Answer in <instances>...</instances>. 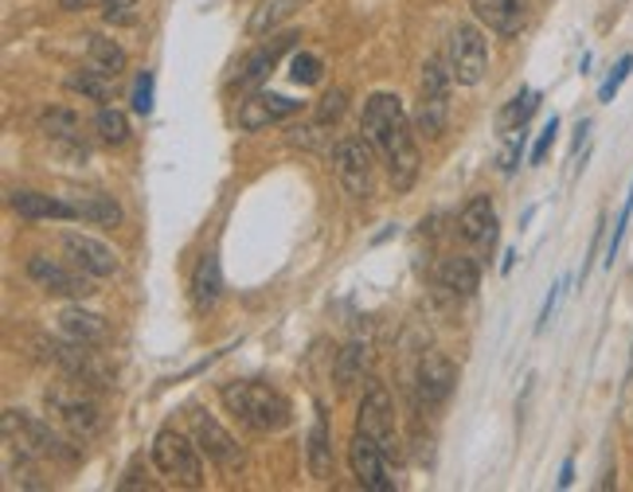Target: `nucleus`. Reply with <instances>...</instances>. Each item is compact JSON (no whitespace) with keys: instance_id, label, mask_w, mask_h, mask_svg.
Masks as SVG:
<instances>
[{"instance_id":"obj_19","label":"nucleus","mask_w":633,"mask_h":492,"mask_svg":"<svg viewBox=\"0 0 633 492\" xmlns=\"http://www.w3.org/2000/svg\"><path fill=\"white\" fill-rule=\"evenodd\" d=\"M458 230L466 243L473 246H489L497 238V207L489 196H473L458 215Z\"/></svg>"},{"instance_id":"obj_26","label":"nucleus","mask_w":633,"mask_h":492,"mask_svg":"<svg viewBox=\"0 0 633 492\" xmlns=\"http://www.w3.org/2000/svg\"><path fill=\"white\" fill-rule=\"evenodd\" d=\"M79 219L91 223V227H118L122 223V204L114 196H102V192H91V196L71 199Z\"/></svg>"},{"instance_id":"obj_9","label":"nucleus","mask_w":633,"mask_h":492,"mask_svg":"<svg viewBox=\"0 0 633 492\" xmlns=\"http://www.w3.org/2000/svg\"><path fill=\"white\" fill-rule=\"evenodd\" d=\"M450 74L458 86H478L489 71V43L478 24H458L450 32Z\"/></svg>"},{"instance_id":"obj_13","label":"nucleus","mask_w":633,"mask_h":492,"mask_svg":"<svg viewBox=\"0 0 633 492\" xmlns=\"http://www.w3.org/2000/svg\"><path fill=\"white\" fill-rule=\"evenodd\" d=\"M59 246H63L67 263L79 266V270L91 274V278H110V274H118V255L102 243V238L67 230V235L59 238Z\"/></svg>"},{"instance_id":"obj_12","label":"nucleus","mask_w":633,"mask_h":492,"mask_svg":"<svg viewBox=\"0 0 633 492\" xmlns=\"http://www.w3.org/2000/svg\"><path fill=\"white\" fill-rule=\"evenodd\" d=\"M453 387H458V368H453L450 356H442V352L422 356L419 371H415V394H419L422 407L427 410L442 407V402L453 394Z\"/></svg>"},{"instance_id":"obj_32","label":"nucleus","mask_w":633,"mask_h":492,"mask_svg":"<svg viewBox=\"0 0 633 492\" xmlns=\"http://www.w3.org/2000/svg\"><path fill=\"white\" fill-rule=\"evenodd\" d=\"M294 4H297V0H266V4H258L255 17H251V35L270 32L278 20H286L289 12H294Z\"/></svg>"},{"instance_id":"obj_5","label":"nucleus","mask_w":633,"mask_h":492,"mask_svg":"<svg viewBox=\"0 0 633 492\" xmlns=\"http://www.w3.org/2000/svg\"><path fill=\"white\" fill-rule=\"evenodd\" d=\"M48 410L59 419V427L67 430L79 442H91L106 430V410L102 402L91 394V387L83 383H67V387H51L48 391Z\"/></svg>"},{"instance_id":"obj_37","label":"nucleus","mask_w":633,"mask_h":492,"mask_svg":"<svg viewBox=\"0 0 633 492\" xmlns=\"http://www.w3.org/2000/svg\"><path fill=\"white\" fill-rule=\"evenodd\" d=\"M555 133H560V117H551V122L540 130V137H535L532 153H528V161H532V164H543V156H548L551 145H555Z\"/></svg>"},{"instance_id":"obj_10","label":"nucleus","mask_w":633,"mask_h":492,"mask_svg":"<svg viewBox=\"0 0 633 492\" xmlns=\"http://www.w3.org/2000/svg\"><path fill=\"white\" fill-rule=\"evenodd\" d=\"M356 430L376 438L387 458H395V450H399V438H395V407H391V391H387L379 379H368V387H364L360 410H356Z\"/></svg>"},{"instance_id":"obj_6","label":"nucleus","mask_w":633,"mask_h":492,"mask_svg":"<svg viewBox=\"0 0 633 492\" xmlns=\"http://www.w3.org/2000/svg\"><path fill=\"white\" fill-rule=\"evenodd\" d=\"M153 465L161 476L184 489H200L204 484V453H200L196 438L181 434L176 427H165L153 438Z\"/></svg>"},{"instance_id":"obj_27","label":"nucleus","mask_w":633,"mask_h":492,"mask_svg":"<svg viewBox=\"0 0 633 492\" xmlns=\"http://www.w3.org/2000/svg\"><path fill=\"white\" fill-rule=\"evenodd\" d=\"M364 371H368V348L360 340L345 345V352L337 356V368H333V383H337L340 394H348L356 383H364Z\"/></svg>"},{"instance_id":"obj_28","label":"nucleus","mask_w":633,"mask_h":492,"mask_svg":"<svg viewBox=\"0 0 633 492\" xmlns=\"http://www.w3.org/2000/svg\"><path fill=\"white\" fill-rule=\"evenodd\" d=\"M110 82H114V79H106V74H99L94 66H86V71L67 74V91L83 94V99H91V102H106L110 99Z\"/></svg>"},{"instance_id":"obj_15","label":"nucleus","mask_w":633,"mask_h":492,"mask_svg":"<svg viewBox=\"0 0 633 492\" xmlns=\"http://www.w3.org/2000/svg\"><path fill=\"white\" fill-rule=\"evenodd\" d=\"M384 461H387L384 445H379L376 438H368V434H360V430H356L353 442H348V469H353V476L364 484V489L391 492V481H387Z\"/></svg>"},{"instance_id":"obj_23","label":"nucleus","mask_w":633,"mask_h":492,"mask_svg":"<svg viewBox=\"0 0 633 492\" xmlns=\"http://www.w3.org/2000/svg\"><path fill=\"white\" fill-rule=\"evenodd\" d=\"M223 297V266H219V255H204L192 270V305L200 312L215 309Z\"/></svg>"},{"instance_id":"obj_3","label":"nucleus","mask_w":633,"mask_h":492,"mask_svg":"<svg viewBox=\"0 0 633 492\" xmlns=\"http://www.w3.org/2000/svg\"><path fill=\"white\" fill-rule=\"evenodd\" d=\"M4 442L20 445V450H28L32 458L59 461V465H79V461H83V445H74L79 438L67 442L63 434L51 430V422L35 419V414L17 410V407L4 410Z\"/></svg>"},{"instance_id":"obj_7","label":"nucleus","mask_w":633,"mask_h":492,"mask_svg":"<svg viewBox=\"0 0 633 492\" xmlns=\"http://www.w3.org/2000/svg\"><path fill=\"white\" fill-rule=\"evenodd\" d=\"M450 86H453V74H450V59H430L422 66V94H419V106H415V130L422 137L438 141L450 125Z\"/></svg>"},{"instance_id":"obj_36","label":"nucleus","mask_w":633,"mask_h":492,"mask_svg":"<svg viewBox=\"0 0 633 492\" xmlns=\"http://www.w3.org/2000/svg\"><path fill=\"white\" fill-rule=\"evenodd\" d=\"M345 106H348V91H340V86H337V91L325 94L321 106H317V122H325V125L337 122V117L345 114Z\"/></svg>"},{"instance_id":"obj_39","label":"nucleus","mask_w":633,"mask_h":492,"mask_svg":"<svg viewBox=\"0 0 633 492\" xmlns=\"http://www.w3.org/2000/svg\"><path fill=\"white\" fill-rule=\"evenodd\" d=\"M118 489H153V481H149V473H145V461H133L130 469H125V476L118 481Z\"/></svg>"},{"instance_id":"obj_42","label":"nucleus","mask_w":633,"mask_h":492,"mask_svg":"<svg viewBox=\"0 0 633 492\" xmlns=\"http://www.w3.org/2000/svg\"><path fill=\"white\" fill-rule=\"evenodd\" d=\"M94 0H63V9L67 12H83V9H91Z\"/></svg>"},{"instance_id":"obj_41","label":"nucleus","mask_w":633,"mask_h":492,"mask_svg":"<svg viewBox=\"0 0 633 492\" xmlns=\"http://www.w3.org/2000/svg\"><path fill=\"white\" fill-rule=\"evenodd\" d=\"M571 476H575V461H563V469H560V489H568V484H571Z\"/></svg>"},{"instance_id":"obj_20","label":"nucleus","mask_w":633,"mask_h":492,"mask_svg":"<svg viewBox=\"0 0 633 492\" xmlns=\"http://www.w3.org/2000/svg\"><path fill=\"white\" fill-rule=\"evenodd\" d=\"M59 328H63V337L83 340V345H94V348L110 345V320L83 309V305H71V309L59 312Z\"/></svg>"},{"instance_id":"obj_43","label":"nucleus","mask_w":633,"mask_h":492,"mask_svg":"<svg viewBox=\"0 0 633 492\" xmlns=\"http://www.w3.org/2000/svg\"><path fill=\"white\" fill-rule=\"evenodd\" d=\"M102 4H118V9H137V0H102Z\"/></svg>"},{"instance_id":"obj_14","label":"nucleus","mask_w":633,"mask_h":492,"mask_svg":"<svg viewBox=\"0 0 633 492\" xmlns=\"http://www.w3.org/2000/svg\"><path fill=\"white\" fill-rule=\"evenodd\" d=\"M192 438H196L200 453H204L207 461H215V465L235 469L243 461L239 442H235V438L219 427V419L207 414V410H192Z\"/></svg>"},{"instance_id":"obj_1","label":"nucleus","mask_w":633,"mask_h":492,"mask_svg":"<svg viewBox=\"0 0 633 492\" xmlns=\"http://www.w3.org/2000/svg\"><path fill=\"white\" fill-rule=\"evenodd\" d=\"M360 133L387 164V176H391L395 192H411L419 181V145H415L411 133V117H407L404 102L395 94H371L368 106L360 117Z\"/></svg>"},{"instance_id":"obj_29","label":"nucleus","mask_w":633,"mask_h":492,"mask_svg":"<svg viewBox=\"0 0 633 492\" xmlns=\"http://www.w3.org/2000/svg\"><path fill=\"white\" fill-rule=\"evenodd\" d=\"M94 133H99L106 145H125V141H130V117L118 106H102L99 114H94Z\"/></svg>"},{"instance_id":"obj_24","label":"nucleus","mask_w":633,"mask_h":492,"mask_svg":"<svg viewBox=\"0 0 633 492\" xmlns=\"http://www.w3.org/2000/svg\"><path fill=\"white\" fill-rule=\"evenodd\" d=\"M438 281H442V289H450L453 297H473L481 286V270L473 258L450 255V258H442V266H438Z\"/></svg>"},{"instance_id":"obj_8","label":"nucleus","mask_w":633,"mask_h":492,"mask_svg":"<svg viewBox=\"0 0 633 492\" xmlns=\"http://www.w3.org/2000/svg\"><path fill=\"white\" fill-rule=\"evenodd\" d=\"M333 173L353 199H371L376 192V156L364 137H345L333 145Z\"/></svg>"},{"instance_id":"obj_38","label":"nucleus","mask_w":633,"mask_h":492,"mask_svg":"<svg viewBox=\"0 0 633 492\" xmlns=\"http://www.w3.org/2000/svg\"><path fill=\"white\" fill-rule=\"evenodd\" d=\"M133 110H137V114H149V110H153V71L137 74V86H133Z\"/></svg>"},{"instance_id":"obj_21","label":"nucleus","mask_w":633,"mask_h":492,"mask_svg":"<svg viewBox=\"0 0 633 492\" xmlns=\"http://www.w3.org/2000/svg\"><path fill=\"white\" fill-rule=\"evenodd\" d=\"M9 204L20 219H79L74 204L55 199V196H43V192H12Z\"/></svg>"},{"instance_id":"obj_18","label":"nucleus","mask_w":633,"mask_h":492,"mask_svg":"<svg viewBox=\"0 0 633 492\" xmlns=\"http://www.w3.org/2000/svg\"><path fill=\"white\" fill-rule=\"evenodd\" d=\"M297 110H302V102L286 99V94H266V91L251 94V99L239 106V130L258 133V130H266V125L282 122V117L297 114Z\"/></svg>"},{"instance_id":"obj_33","label":"nucleus","mask_w":633,"mask_h":492,"mask_svg":"<svg viewBox=\"0 0 633 492\" xmlns=\"http://www.w3.org/2000/svg\"><path fill=\"white\" fill-rule=\"evenodd\" d=\"M289 79L297 82V86H317V82L325 79V63L313 51H297L294 59H289Z\"/></svg>"},{"instance_id":"obj_40","label":"nucleus","mask_w":633,"mask_h":492,"mask_svg":"<svg viewBox=\"0 0 633 492\" xmlns=\"http://www.w3.org/2000/svg\"><path fill=\"white\" fill-rule=\"evenodd\" d=\"M560 289H563V281H555L551 286V294H548V301H543V309H540V320H535V328H548V320H551V312H555V305H560Z\"/></svg>"},{"instance_id":"obj_22","label":"nucleus","mask_w":633,"mask_h":492,"mask_svg":"<svg viewBox=\"0 0 633 492\" xmlns=\"http://www.w3.org/2000/svg\"><path fill=\"white\" fill-rule=\"evenodd\" d=\"M305 461H309V473L317 476V481H329L333 476V434H329V414H325V407H317V414H313Z\"/></svg>"},{"instance_id":"obj_35","label":"nucleus","mask_w":633,"mask_h":492,"mask_svg":"<svg viewBox=\"0 0 633 492\" xmlns=\"http://www.w3.org/2000/svg\"><path fill=\"white\" fill-rule=\"evenodd\" d=\"M630 71H633V55H622V59H617V66H614V71H610V79L602 82L599 99H602V102H614V94L622 91V82L630 79Z\"/></svg>"},{"instance_id":"obj_25","label":"nucleus","mask_w":633,"mask_h":492,"mask_svg":"<svg viewBox=\"0 0 633 492\" xmlns=\"http://www.w3.org/2000/svg\"><path fill=\"white\" fill-rule=\"evenodd\" d=\"M86 66H94L99 74H106V79H122L125 66H130V55H125V48L118 40H110V35H86Z\"/></svg>"},{"instance_id":"obj_2","label":"nucleus","mask_w":633,"mask_h":492,"mask_svg":"<svg viewBox=\"0 0 633 492\" xmlns=\"http://www.w3.org/2000/svg\"><path fill=\"white\" fill-rule=\"evenodd\" d=\"M219 399L243 427L258 430V434H278L294 419L286 394L270 383H258V379H231L219 387Z\"/></svg>"},{"instance_id":"obj_34","label":"nucleus","mask_w":633,"mask_h":492,"mask_svg":"<svg viewBox=\"0 0 633 492\" xmlns=\"http://www.w3.org/2000/svg\"><path fill=\"white\" fill-rule=\"evenodd\" d=\"M630 215H633V184H630V196H625L622 212H617V219H614V235H610V246H606V266H614L617 250H622V235H625V227H630Z\"/></svg>"},{"instance_id":"obj_30","label":"nucleus","mask_w":633,"mask_h":492,"mask_svg":"<svg viewBox=\"0 0 633 492\" xmlns=\"http://www.w3.org/2000/svg\"><path fill=\"white\" fill-rule=\"evenodd\" d=\"M40 130L55 141H74L79 137V114H71V110L63 106H51L40 114Z\"/></svg>"},{"instance_id":"obj_17","label":"nucleus","mask_w":633,"mask_h":492,"mask_svg":"<svg viewBox=\"0 0 633 492\" xmlns=\"http://www.w3.org/2000/svg\"><path fill=\"white\" fill-rule=\"evenodd\" d=\"M469 9H473V20L486 24L489 32L497 35H520L528 24V0H469Z\"/></svg>"},{"instance_id":"obj_31","label":"nucleus","mask_w":633,"mask_h":492,"mask_svg":"<svg viewBox=\"0 0 633 492\" xmlns=\"http://www.w3.org/2000/svg\"><path fill=\"white\" fill-rule=\"evenodd\" d=\"M535 106H540V94H535V91H520L517 99H512L509 106L501 110V130H504V133L524 130V122L535 114Z\"/></svg>"},{"instance_id":"obj_11","label":"nucleus","mask_w":633,"mask_h":492,"mask_svg":"<svg viewBox=\"0 0 633 492\" xmlns=\"http://www.w3.org/2000/svg\"><path fill=\"white\" fill-rule=\"evenodd\" d=\"M28 278L35 281V286L43 289V294H55V297H74V301H83V297H94L99 289H94L91 274H83L79 266H63L55 263V258L48 255H32L28 258Z\"/></svg>"},{"instance_id":"obj_4","label":"nucleus","mask_w":633,"mask_h":492,"mask_svg":"<svg viewBox=\"0 0 633 492\" xmlns=\"http://www.w3.org/2000/svg\"><path fill=\"white\" fill-rule=\"evenodd\" d=\"M43 352V360L55 363L67 379L74 383L91 387V391H114V368L94 352V345H83V340H35Z\"/></svg>"},{"instance_id":"obj_16","label":"nucleus","mask_w":633,"mask_h":492,"mask_svg":"<svg viewBox=\"0 0 633 492\" xmlns=\"http://www.w3.org/2000/svg\"><path fill=\"white\" fill-rule=\"evenodd\" d=\"M297 40H302L297 32H282V35H274V40H266L263 48L251 51V55L239 63L235 86H239V91H255V86H263V82L270 79L274 66H278V59L286 55V51H294Z\"/></svg>"}]
</instances>
